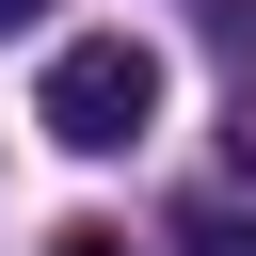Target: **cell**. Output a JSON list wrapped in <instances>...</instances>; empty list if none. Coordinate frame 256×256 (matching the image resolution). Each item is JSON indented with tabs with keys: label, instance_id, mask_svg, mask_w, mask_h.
<instances>
[{
	"label": "cell",
	"instance_id": "7a4b0ae2",
	"mask_svg": "<svg viewBox=\"0 0 256 256\" xmlns=\"http://www.w3.org/2000/svg\"><path fill=\"white\" fill-rule=\"evenodd\" d=\"M176 256H256V224H240V208H192V224H176Z\"/></svg>",
	"mask_w": 256,
	"mask_h": 256
},
{
	"label": "cell",
	"instance_id": "5b68a950",
	"mask_svg": "<svg viewBox=\"0 0 256 256\" xmlns=\"http://www.w3.org/2000/svg\"><path fill=\"white\" fill-rule=\"evenodd\" d=\"M32 16H48V0H0V32H32Z\"/></svg>",
	"mask_w": 256,
	"mask_h": 256
},
{
	"label": "cell",
	"instance_id": "277c9868",
	"mask_svg": "<svg viewBox=\"0 0 256 256\" xmlns=\"http://www.w3.org/2000/svg\"><path fill=\"white\" fill-rule=\"evenodd\" d=\"M48 256H128V240H96V224H64V240H48Z\"/></svg>",
	"mask_w": 256,
	"mask_h": 256
},
{
	"label": "cell",
	"instance_id": "3957f363",
	"mask_svg": "<svg viewBox=\"0 0 256 256\" xmlns=\"http://www.w3.org/2000/svg\"><path fill=\"white\" fill-rule=\"evenodd\" d=\"M224 160H240V176H256V80H240V112H224Z\"/></svg>",
	"mask_w": 256,
	"mask_h": 256
},
{
	"label": "cell",
	"instance_id": "6da1fadb",
	"mask_svg": "<svg viewBox=\"0 0 256 256\" xmlns=\"http://www.w3.org/2000/svg\"><path fill=\"white\" fill-rule=\"evenodd\" d=\"M32 128H48L64 160H128V144L160 128V48H144V32H80V48H48Z\"/></svg>",
	"mask_w": 256,
	"mask_h": 256
}]
</instances>
